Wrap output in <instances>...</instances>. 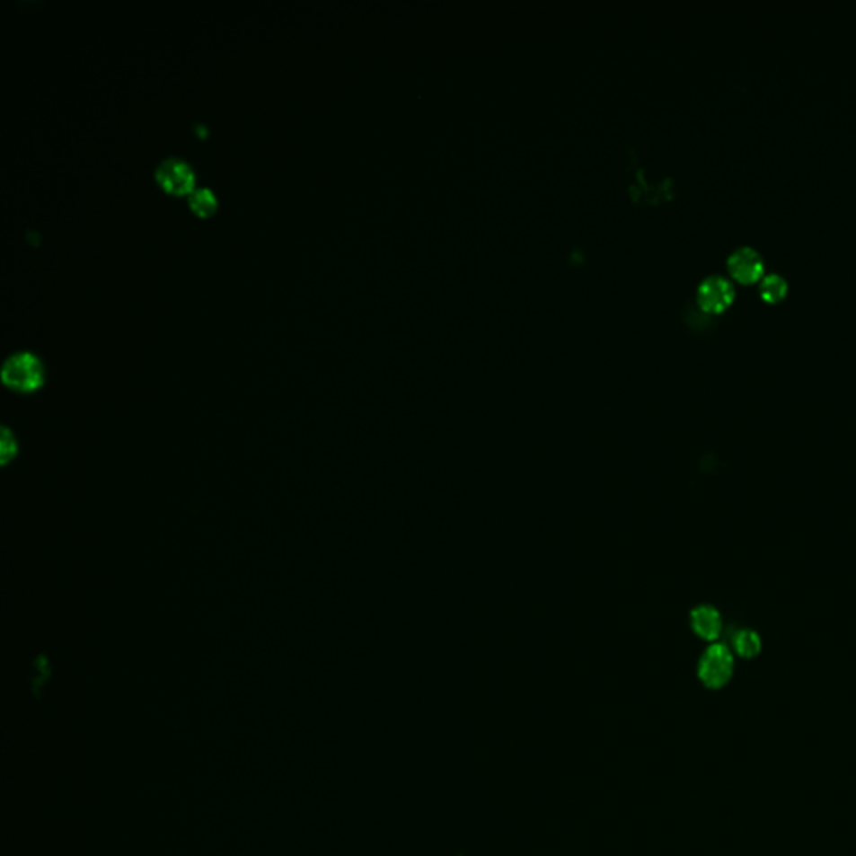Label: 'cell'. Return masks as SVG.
Here are the masks:
<instances>
[{
  "mask_svg": "<svg viewBox=\"0 0 856 856\" xmlns=\"http://www.w3.org/2000/svg\"><path fill=\"white\" fill-rule=\"evenodd\" d=\"M2 382L17 393H32L44 384L42 362L27 351L13 353L4 362Z\"/></svg>",
  "mask_w": 856,
  "mask_h": 856,
  "instance_id": "1",
  "label": "cell"
},
{
  "mask_svg": "<svg viewBox=\"0 0 856 856\" xmlns=\"http://www.w3.org/2000/svg\"><path fill=\"white\" fill-rule=\"evenodd\" d=\"M733 671L735 657L723 644H712L701 656L698 675L708 689L724 688L729 683Z\"/></svg>",
  "mask_w": 856,
  "mask_h": 856,
  "instance_id": "2",
  "label": "cell"
},
{
  "mask_svg": "<svg viewBox=\"0 0 856 856\" xmlns=\"http://www.w3.org/2000/svg\"><path fill=\"white\" fill-rule=\"evenodd\" d=\"M735 285L723 275H710L701 279L696 288V300L706 313H721L735 300Z\"/></svg>",
  "mask_w": 856,
  "mask_h": 856,
  "instance_id": "3",
  "label": "cell"
},
{
  "mask_svg": "<svg viewBox=\"0 0 856 856\" xmlns=\"http://www.w3.org/2000/svg\"><path fill=\"white\" fill-rule=\"evenodd\" d=\"M728 271L739 283H753L763 278L764 260L755 246L743 244L728 256Z\"/></svg>",
  "mask_w": 856,
  "mask_h": 856,
  "instance_id": "4",
  "label": "cell"
},
{
  "mask_svg": "<svg viewBox=\"0 0 856 856\" xmlns=\"http://www.w3.org/2000/svg\"><path fill=\"white\" fill-rule=\"evenodd\" d=\"M156 180L169 193L182 194L191 190L193 171L181 159L169 157L157 164Z\"/></svg>",
  "mask_w": 856,
  "mask_h": 856,
  "instance_id": "5",
  "label": "cell"
},
{
  "mask_svg": "<svg viewBox=\"0 0 856 856\" xmlns=\"http://www.w3.org/2000/svg\"><path fill=\"white\" fill-rule=\"evenodd\" d=\"M689 622L694 634L704 640H716L723 631V617L712 605H700L691 611Z\"/></svg>",
  "mask_w": 856,
  "mask_h": 856,
  "instance_id": "6",
  "label": "cell"
},
{
  "mask_svg": "<svg viewBox=\"0 0 856 856\" xmlns=\"http://www.w3.org/2000/svg\"><path fill=\"white\" fill-rule=\"evenodd\" d=\"M788 281L780 273H768L760 279V295L763 300L770 303H778L783 300L788 293Z\"/></svg>",
  "mask_w": 856,
  "mask_h": 856,
  "instance_id": "7",
  "label": "cell"
},
{
  "mask_svg": "<svg viewBox=\"0 0 856 856\" xmlns=\"http://www.w3.org/2000/svg\"><path fill=\"white\" fill-rule=\"evenodd\" d=\"M761 648H763V642H761L760 636L755 631H749V629L739 631L736 634L735 640H733V649L737 656H741L745 659L756 657L761 652Z\"/></svg>",
  "mask_w": 856,
  "mask_h": 856,
  "instance_id": "8",
  "label": "cell"
},
{
  "mask_svg": "<svg viewBox=\"0 0 856 856\" xmlns=\"http://www.w3.org/2000/svg\"><path fill=\"white\" fill-rule=\"evenodd\" d=\"M190 206L193 207V211H196L198 215L206 216V215H209V213L215 209L216 199H215V196H213V193H211L209 190L199 188V190H194V191L190 193Z\"/></svg>",
  "mask_w": 856,
  "mask_h": 856,
  "instance_id": "9",
  "label": "cell"
},
{
  "mask_svg": "<svg viewBox=\"0 0 856 856\" xmlns=\"http://www.w3.org/2000/svg\"><path fill=\"white\" fill-rule=\"evenodd\" d=\"M17 452H19V444H17L15 434L13 430H9L7 427H4L2 435H0V460H2V465L11 463L17 457Z\"/></svg>",
  "mask_w": 856,
  "mask_h": 856,
  "instance_id": "10",
  "label": "cell"
}]
</instances>
